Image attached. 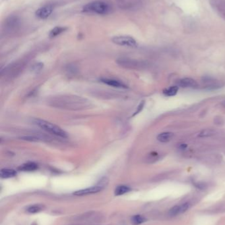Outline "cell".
I'll use <instances>...</instances> for the list:
<instances>
[{
    "label": "cell",
    "mask_w": 225,
    "mask_h": 225,
    "mask_svg": "<svg viewBox=\"0 0 225 225\" xmlns=\"http://www.w3.org/2000/svg\"><path fill=\"white\" fill-rule=\"evenodd\" d=\"M34 123H35L36 125H37L38 127H40L44 131L53 135H55L56 136L63 138H67V136H68L66 131L63 130L60 126L55 125L54 123L40 119H35Z\"/></svg>",
    "instance_id": "3957f363"
},
{
    "label": "cell",
    "mask_w": 225,
    "mask_h": 225,
    "mask_svg": "<svg viewBox=\"0 0 225 225\" xmlns=\"http://www.w3.org/2000/svg\"><path fill=\"white\" fill-rule=\"evenodd\" d=\"M48 104L56 108L72 111L84 110L91 107V102L86 98L74 95L54 97L48 101Z\"/></svg>",
    "instance_id": "6da1fadb"
},
{
    "label": "cell",
    "mask_w": 225,
    "mask_h": 225,
    "mask_svg": "<svg viewBox=\"0 0 225 225\" xmlns=\"http://www.w3.org/2000/svg\"><path fill=\"white\" fill-rule=\"evenodd\" d=\"M102 190H103L102 188L98 186H95L87 188H85V189L76 191V192L74 193V194L78 196H87L89 194H92V193H98L100 192V191H102Z\"/></svg>",
    "instance_id": "8992f818"
},
{
    "label": "cell",
    "mask_w": 225,
    "mask_h": 225,
    "mask_svg": "<svg viewBox=\"0 0 225 225\" xmlns=\"http://www.w3.org/2000/svg\"><path fill=\"white\" fill-rule=\"evenodd\" d=\"M197 187H198V188H199V189H204V188H205V184H198L196 186Z\"/></svg>",
    "instance_id": "cb8c5ba5"
},
{
    "label": "cell",
    "mask_w": 225,
    "mask_h": 225,
    "mask_svg": "<svg viewBox=\"0 0 225 225\" xmlns=\"http://www.w3.org/2000/svg\"><path fill=\"white\" fill-rule=\"evenodd\" d=\"M190 208V204L188 203H184L180 206V213H184L186 212Z\"/></svg>",
    "instance_id": "603a6c76"
},
{
    "label": "cell",
    "mask_w": 225,
    "mask_h": 225,
    "mask_svg": "<svg viewBox=\"0 0 225 225\" xmlns=\"http://www.w3.org/2000/svg\"><path fill=\"white\" fill-rule=\"evenodd\" d=\"M67 30V27H56L54 29L50 30L49 33V36L50 38H54L56 36L61 34Z\"/></svg>",
    "instance_id": "30bf717a"
},
{
    "label": "cell",
    "mask_w": 225,
    "mask_h": 225,
    "mask_svg": "<svg viewBox=\"0 0 225 225\" xmlns=\"http://www.w3.org/2000/svg\"><path fill=\"white\" fill-rule=\"evenodd\" d=\"M131 190V188H129L128 186H118L116 190H115V195L116 196H121L124 194V193H126L129 192V191Z\"/></svg>",
    "instance_id": "5bb4252c"
},
{
    "label": "cell",
    "mask_w": 225,
    "mask_h": 225,
    "mask_svg": "<svg viewBox=\"0 0 225 225\" xmlns=\"http://www.w3.org/2000/svg\"><path fill=\"white\" fill-rule=\"evenodd\" d=\"M215 131L213 130H211V129H206V130H204L201 132V133L199 134V136L200 137H208V136H211L212 135L214 134Z\"/></svg>",
    "instance_id": "ffe728a7"
},
{
    "label": "cell",
    "mask_w": 225,
    "mask_h": 225,
    "mask_svg": "<svg viewBox=\"0 0 225 225\" xmlns=\"http://www.w3.org/2000/svg\"><path fill=\"white\" fill-rule=\"evenodd\" d=\"M173 136L174 134L172 133H162L158 135L157 140H158L159 142L162 143L168 142L172 139Z\"/></svg>",
    "instance_id": "7c38bea8"
},
{
    "label": "cell",
    "mask_w": 225,
    "mask_h": 225,
    "mask_svg": "<svg viewBox=\"0 0 225 225\" xmlns=\"http://www.w3.org/2000/svg\"><path fill=\"white\" fill-rule=\"evenodd\" d=\"M38 168V165L35 163L29 162L27 163L22 165L21 167H19V169L22 171H34Z\"/></svg>",
    "instance_id": "8fae6325"
},
{
    "label": "cell",
    "mask_w": 225,
    "mask_h": 225,
    "mask_svg": "<svg viewBox=\"0 0 225 225\" xmlns=\"http://www.w3.org/2000/svg\"><path fill=\"white\" fill-rule=\"evenodd\" d=\"M43 209V207H42V205H31V206L28 207L27 211L30 213H38V212L41 211Z\"/></svg>",
    "instance_id": "ac0fdd59"
},
{
    "label": "cell",
    "mask_w": 225,
    "mask_h": 225,
    "mask_svg": "<svg viewBox=\"0 0 225 225\" xmlns=\"http://www.w3.org/2000/svg\"><path fill=\"white\" fill-rule=\"evenodd\" d=\"M32 71L34 72H38L40 71L41 69L43 68V63H38L34 64L32 66Z\"/></svg>",
    "instance_id": "7402d4cb"
},
{
    "label": "cell",
    "mask_w": 225,
    "mask_h": 225,
    "mask_svg": "<svg viewBox=\"0 0 225 225\" xmlns=\"http://www.w3.org/2000/svg\"><path fill=\"white\" fill-rule=\"evenodd\" d=\"M112 41L114 44L121 46L134 47L137 46L136 40L129 36H116L112 38Z\"/></svg>",
    "instance_id": "277c9868"
},
{
    "label": "cell",
    "mask_w": 225,
    "mask_h": 225,
    "mask_svg": "<svg viewBox=\"0 0 225 225\" xmlns=\"http://www.w3.org/2000/svg\"><path fill=\"white\" fill-rule=\"evenodd\" d=\"M17 175V172L11 168H3L0 171V176L2 178H9Z\"/></svg>",
    "instance_id": "9c48e42d"
},
{
    "label": "cell",
    "mask_w": 225,
    "mask_h": 225,
    "mask_svg": "<svg viewBox=\"0 0 225 225\" xmlns=\"http://www.w3.org/2000/svg\"><path fill=\"white\" fill-rule=\"evenodd\" d=\"M180 147H181V148H182V149H184V148H185L187 147V145H185V144H182V145H181V146H180Z\"/></svg>",
    "instance_id": "d4e9b609"
},
{
    "label": "cell",
    "mask_w": 225,
    "mask_h": 225,
    "mask_svg": "<svg viewBox=\"0 0 225 225\" xmlns=\"http://www.w3.org/2000/svg\"><path fill=\"white\" fill-rule=\"evenodd\" d=\"M178 85L184 88H195L198 86V83L192 78H185L179 80Z\"/></svg>",
    "instance_id": "ba28073f"
},
{
    "label": "cell",
    "mask_w": 225,
    "mask_h": 225,
    "mask_svg": "<svg viewBox=\"0 0 225 225\" xmlns=\"http://www.w3.org/2000/svg\"><path fill=\"white\" fill-rule=\"evenodd\" d=\"M53 9H54V8H53L52 5H46V6L42 7L36 10L35 15L36 16V17L43 20V19H47L51 15L53 12Z\"/></svg>",
    "instance_id": "5b68a950"
},
{
    "label": "cell",
    "mask_w": 225,
    "mask_h": 225,
    "mask_svg": "<svg viewBox=\"0 0 225 225\" xmlns=\"http://www.w3.org/2000/svg\"><path fill=\"white\" fill-rule=\"evenodd\" d=\"M19 19L17 16H10L7 20V27L9 29H15L19 25Z\"/></svg>",
    "instance_id": "4fadbf2b"
},
{
    "label": "cell",
    "mask_w": 225,
    "mask_h": 225,
    "mask_svg": "<svg viewBox=\"0 0 225 225\" xmlns=\"http://www.w3.org/2000/svg\"><path fill=\"white\" fill-rule=\"evenodd\" d=\"M96 216L95 215V213L93 212H89V213H85L83 215H81L79 217L77 218V220H81V221H89L90 220H92L94 219V217Z\"/></svg>",
    "instance_id": "2e32d148"
},
{
    "label": "cell",
    "mask_w": 225,
    "mask_h": 225,
    "mask_svg": "<svg viewBox=\"0 0 225 225\" xmlns=\"http://www.w3.org/2000/svg\"><path fill=\"white\" fill-rule=\"evenodd\" d=\"M178 91V86H171L170 88L166 89L163 92L164 94L167 96H174L175 95Z\"/></svg>",
    "instance_id": "9a60e30c"
},
{
    "label": "cell",
    "mask_w": 225,
    "mask_h": 225,
    "mask_svg": "<svg viewBox=\"0 0 225 225\" xmlns=\"http://www.w3.org/2000/svg\"><path fill=\"white\" fill-rule=\"evenodd\" d=\"M112 8L108 3L102 1H95L86 4L83 8L85 13H96L98 15H105L111 12Z\"/></svg>",
    "instance_id": "7a4b0ae2"
},
{
    "label": "cell",
    "mask_w": 225,
    "mask_h": 225,
    "mask_svg": "<svg viewBox=\"0 0 225 225\" xmlns=\"http://www.w3.org/2000/svg\"><path fill=\"white\" fill-rule=\"evenodd\" d=\"M101 82L106 84V85L114 87V88H127V86H126L125 84H124L123 82H120V81L119 80L112 79V78H102V79H101Z\"/></svg>",
    "instance_id": "52a82bcc"
},
{
    "label": "cell",
    "mask_w": 225,
    "mask_h": 225,
    "mask_svg": "<svg viewBox=\"0 0 225 225\" xmlns=\"http://www.w3.org/2000/svg\"><path fill=\"white\" fill-rule=\"evenodd\" d=\"M146 221V219L140 215H134L133 217L131 218V222L133 223V224L138 225L140 224H142L143 223Z\"/></svg>",
    "instance_id": "e0dca14e"
},
{
    "label": "cell",
    "mask_w": 225,
    "mask_h": 225,
    "mask_svg": "<svg viewBox=\"0 0 225 225\" xmlns=\"http://www.w3.org/2000/svg\"><path fill=\"white\" fill-rule=\"evenodd\" d=\"M179 213H180V206L178 205H175V206L172 207L169 210V212H168V214L171 216H176Z\"/></svg>",
    "instance_id": "d6986e66"
},
{
    "label": "cell",
    "mask_w": 225,
    "mask_h": 225,
    "mask_svg": "<svg viewBox=\"0 0 225 225\" xmlns=\"http://www.w3.org/2000/svg\"><path fill=\"white\" fill-rule=\"evenodd\" d=\"M108 179L106 178V177H104V178H102L100 180V181L98 182L97 186L102 188L104 189V188H105V186H106L108 185Z\"/></svg>",
    "instance_id": "44dd1931"
}]
</instances>
